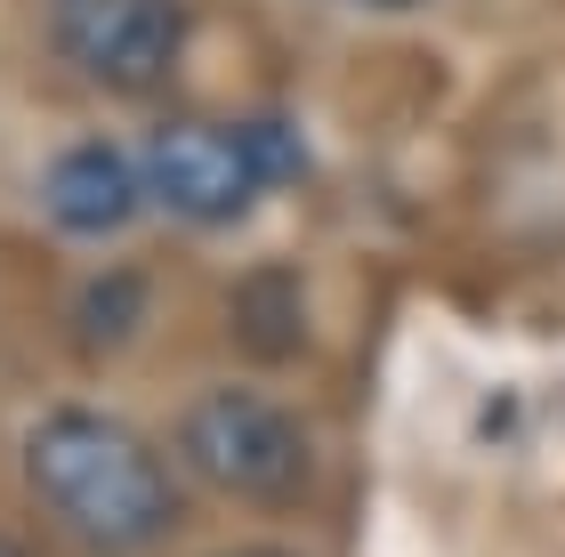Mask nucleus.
<instances>
[{
	"mask_svg": "<svg viewBox=\"0 0 565 557\" xmlns=\"http://www.w3.org/2000/svg\"><path fill=\"white\" fill-rule=\"evenodd\" d=\"M49 41L97 89L153 97L186 65V0H49Z\"/></svg>",
	"mask_w": 565,
	"mask_h": 557,
	"instance_id": "7ed1b4c3",
	"label": "nucleus"
},
{
	"mask_svg": "<svg viewBox=\"0 0 565 557\" xmlns=\"http://www.w3.org/2000/svg\"><path fill=\"white\" fill-rule=\"evenodd\" d=\"M138 170H146V194L186 226H235L267 194L250 130L243 121H202V114L153 121V138L138 146Z\"/></svg>",
	"mask_w": 565,
	"mask_h": 557,
	"instance_id": "20e7f679",
	"label": "nucleus"
},
{
	"mask_svg": "<svg viewBox=\"0 0 565 557\" xmlns=\"http://www.w3.org/2000/svg\"><path fill=\"white\" fill-rule=\"evenodd\" d=\"M146 315V275H97L82 291V332L89 340H121Z\"/></svg>",
	"mask_w": 565,
	"mask_h": 557,
	"instance_id": "0eeeda50",
	"label": "nucleus"
},
{
	"mask_svg": "<svg viewBox=\"0 0 565 557\" xmlns=\"http://www.w3.org/2000/svg\"><path fill=\"white\" fill-rule=\"evenodd\" d=\"M226 557H282V549H226Z\"/></svg>",
	"mask_w": 565,
	"mask_h": 557,
	"instance_id": "6e6552de",
	"label": "nucleus"
},
{
	"mask_svg": "<svg viewBox=\"0 0 565 557\" xmlns=\"http://www.w3.org/2000/svg\"><path fill=\"white\" fill-rule=\"evenodd\" d=\"M178 452L211 493L250 501V510H282L307 493V428L291 404H275L267 388H202L178 413Z\"/></svg>",
	"mask_w": 565,
	"mask_h": 557,
	"instance_id": "f03ea898",
	"label": "nucleus"
},
{
	"mask_svg": "<svg viewBox=\"0 0 565 557\" xmlns=\"http://www.w3.org/2000/svg\"><path fill=\"white\" fill-rule=\"evenodd\" d=\"M364 9H413V0H364Z\"/></svg>",
	"mask_w": 565,
	"mask_h": 557,
	"instance_id": "1a4fd4ad",
	"label": "nucleus"
},
{
	"mask_svg": "<svg viewBox=\"0 0 565 557\" xmlns=\"http://www.w3.org/2000/svg\"><path fill=\"white\" fill-rule=\"evenodd\" d=\"M138 194H146V170L138 154H121V146L106 138H82V146H65L57 162H49V179H41V211L57 235H121V226L138 218Z\"/></svg>",
	"mask_w": 565,
	"mask_h": 557,
	"instance_id": "39448f33",
	"label": "nucleus"
},
{
	"mask_svg": "<svg viewBox=\"0 0 565 557\" xmlns=\"http://www.w3.org/2000/svg\"><path fill=\"white\" fill-rule=\"evenodd\" d=\"M235 340L250 347V356H299V340H307V299H299V275L291 267H259V275H243L235 283Z\"/></svg>",
	"mask_w": 565,
	"mask_h": 557,
	"instance_id": "423d86ee",
	"label": "nucleus"
},
{
	"mask_svg": "<svg viewBox=\"0 0 565 557\" xmlns=\"http://www.w3.org/2000/svg\"><path fill=\"white\" fill-rule=\"evenodd\" d=\"M24 485L57 534H73L97 557H138L170 542L178 525V476L130 420L97 413V404H57L33 437H24Z\"/></svg>",
	"mask_w": 565,
	"mask_h": 557,
	"instance_id": "f257e3e1",
	"label": "nucleus"
}]
</instances>
